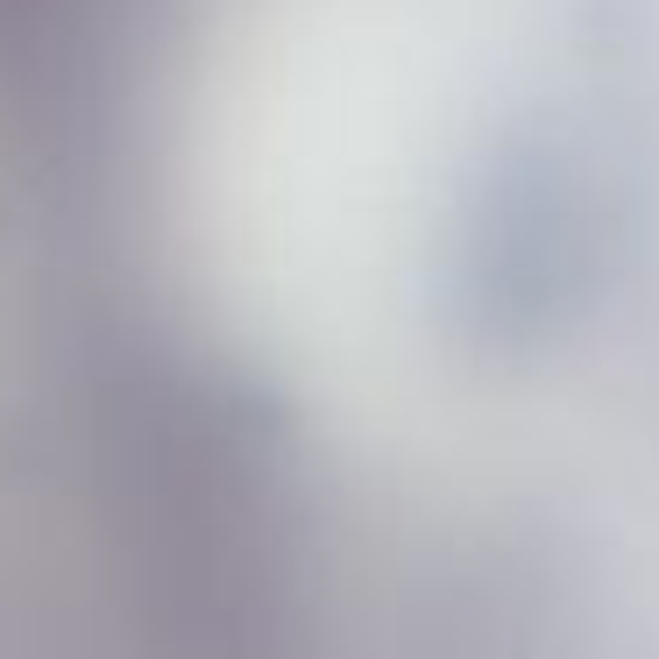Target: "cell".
Segmentation results:
<instances>
[{
	"label": "cell",
	"instance_id": "1",
	"mask_svg": "<svg viewBox=\"0 0 659 659\" xmlns=\"http://www.w3.org/2000/svg\"><path fill=\"white\" fill-rule=\"evenodd\" d=\"M454 347H518V341H454ZM532 347H574V341H532ZM419 355H447V347H419ZM397 362H412V355H397ZM376 370H391V362H376ZM355 376H362V362H355V370H341L334 383H355Z\"/></svg>",
	"mask_w": 659,
	"mask_h": 659
}]
</instances>
